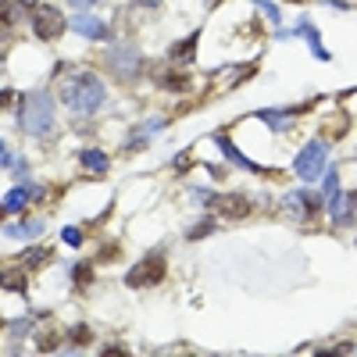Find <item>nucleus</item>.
<instances>
[{
  "label": "nucleus",
  "instance_id": "a211bd4d",
  "mask_svg": "<svg viewBox=\"0 0 357 357\" xmlns=\"http://www.w3.org/2000/svg\"><path fill=\"white\" fill-rule=\"evenodd\" d=\"M257 118H261V122H268L275 132H286V129H289L293 111H257Z\"/></svg>",
  "mask_w": 357,
  "mask_h": 357
},
{
  "label": "nucleus",
  "instance_id": "f03ea898",
  "mask_svg": "<svg viewBox=\"0 0 357 357\" xmlns=\"http://www.w3.org/2000/svg\"><path fill=\"white\" fill-rule=\"evenodd\" d=\"M18 126L29 136H50L54 132V97L47 93V89H33V93L22 97Z\"/></svg>",
  "mask_w": 357,
  "mask_h": 357
},
{
  "label": "nucleus",
  "instance_id": "4be33fe9",
  "mask_svg": "<svg viewBox=\"0 0 357 357\" xmlns=\"http://www.w3.org/2000/svg\"><path fill=\"white\" fill-rule=\"evenodd\" d=\"M211 232H215V222H211V218H204L197 229L186 232V240H204V236H211Z\"/></svg>",
  "mask_w": 357,
  "mask_h": 357
},
{
  "label": "nucleus",
  "instance_id": "ddd939ff",
  "mask_svg": "<svg viewBox=\"0 0 357 357\" xmlns=\"http://www.w3.org/2000/svg\"><path fill=\"white\" fill-rule=\"evenodd\" d=\"M286 204H289V211L304 215V218L318 215L321 207H325V200H318V197H314V193H307V190H301V193H289V197H286Z\"/></svg>",
  "mask_w": 357,
  "mask_h": 357
},
{
  "label": "nucleus",
  "instance_id": "9b49d317",
  "mask_svg": "<svg viewBox=\"0 0 357 357\" xmlns=\"http://www.w3.org/2000/svg\"><path fill=\"white\" fill-rule=\"evenodd\" d=\"M72 33H79V36H86V40H107L111 29H107L100 18H93V15H75V18H72Z\"/></svg>",
  "mask_w": 357,
  "mask_h": 357
},
{
  "label": "nucleus",
  "instance_id": "6ab92c4d",
  "mask_svg": "<svg viewBox=\"0 0 357 357\" xmlns=\"http://www.w3.org/2000/svg\"><path fill=\"white\" fill-rule=\"evenodd\" d=\"M47 257H50V247H33V250H25L22 264L25 268H40V264H47Z\"/></svg>",
  "mask_w": 357,
  "mask_h": 357
},
{
  "label": "nucleus",
  "instance_id": "20e7f679",
  "mask_svg": "<svg viewBox=\"0 0 357 357\" xmlns=\"http://www.w3.org/2000/svg\"><path fill=\"white\" fill-rule=\"evenodd\" d=\"M161 279H165V254L158 250V254H146L139 264L129 268L126 286H132V289H151V286H158Z\"/></svg>",
  "mask_w": 357,
  "mask_h": 357
},
{
  "label": "nucleus",
  "instance_id": "412c9836",
  "mask_svg": "<svg viewBox=\"0 0 357 357\" xmlns=\"http://www.w3.org/2000/svg\"><path fill=\"white\" fill-rule=\"evenodd\" d=\"M72 279H75L79 286H89V282H93V268H89V264H75V268H72Z\"/></svg>",
  "mask_w": 357,
  "mask_h": 357
},
{
  "label": "nucleus",
  "instance_id": "0eeeda50",
  "mask_svg": "<svg viewBox=\"0 0 357 357\" xmlns=\"http://www.w3.org/2000/svg\"><path fill=\"white\" fill-rule=\"evenodd\" d=\"M197 197H200V204L218 207V211H222V215H229V218H243V215H250V200H247V197H240V193H232V197H218V193H204V190H197Z\"/></svg>",
  "mask_w": 357,
  "mask_h": 357
},
{
  "label": "nucleus",
  "instance_id": "7ed1b4c3",
  "mask_svg": "<svg viewBox=\"0 0 357 357\" xmlns=\"http://www.w3.org/2000/svg\"><path fill=\"white\" fill-rule=\"evenodd\" d=\"M325 165H329V146H325L321 139H311L304 151L296 154V161H293L296 175H301L304 183H314V178L325 172Z\"/></svg>",
  "mask_w": 357,
  "mask_h": 357
},
{
  "label": "nucleus",
  "instance_id": "1a4fd4ad",
  "mask_svg": "<svg viewBox=\"0 0 357 357\" xmlns=\"http://www.w3.org/2000/svg\"><path fill=\"white\" fill-rule=\"evenodd\" d=\"M215 143H218V151H222V154H225V158H229V161H232L236 168H243V172H254V175H264V168H261L257 161H250V158H247L243 151H236V143H232V139H229L225 132H218V136H215Z\"/></svg>",
  "mask_w": 357,
  "mask_h": 357
},
{
  "label": "nucleus",
  "instance_id": "b1692460",
  "mask_svg": "<svg viewBox=\"0 0 357 357\" xmlns=\"http://www.w3.org/2000/svg\"><path fill=\"white\" fill-rule=\"evenodd\" d=\"M254 4H257V8H261V11L268 15V18H272L275 25H279V18H282V11H279V8L272 4V0H254Z\"/></svg>",
  "mask_w": 357,
  "mask_h": 357
},
{
  "label": "nucleus",
  "instance_id": "4468645a",
  "mask_svg": "<svg viewBox=\"0 0 357 357\" xmlns=\"http://www.w3.org/2000/svg\"><path fill=\"white\" fill-rule=\"evenodd\" d=\"M154 82H158L161 89H168V93H186V89H190V75H186L183 68H161V72L154 75Z\"/></svg>",
  "mask_w": 357,
  "mask_h": 357
},
{
  "label": "nucleus",
  "instance_id": "39448f33",
  "mask_svg": "<svg viewBox=\"0 0 357 357\" xmlns=\"http://www.w3.org/2000/svg\"><path fill=\"white\" fill-rule=\"evenodd\" d=\"M325 207H329V218L336 225H350V197L340 190V172L329 168V178H325Z\"/></svg>",
  "mask_w": 357,
  "mask_h": 357
},
{
  "label": "nucleus",
  "instance_id": "dca6fc26",
  "mask_svg": "<svg viewBox=\"0 0 357 357\" xmlns=\"http://www.w3.org/2000/svg\"><path fill=\"white\" fill-rule=\"evenodd\" d=\"M40 232H43V222L40 218H25V222H15V225L4 229L8 240H33V236H40Z\"/></svg>",
  "mask_w": 357,
  "mask_h": 357
},
{
  "label": "nucleus",
  "instance_id": "423d86ee",
  "mask_svg": "<svg viewBox=\"0 0 357 357\" xmlns=\"http://www.w3.org/2000/svg\"><path fill=\"white\" fill-rule=\"evenodd\" d=\"M65 29H72V25L65 22V15L57 11V8H50V4H33V33H36L40 40H57Z\"/></svg>",
  "mask_w": 357,
  "mask_h": 357
},
{
  "label": "nucleus",
  "instance_id": "9d476101",
  "mask_svg": "<svg viewBox=\"0 0 357 357\" xmlns=\"http://www.w3.org/2000/svg\"><path fill=\"white\" fill-rule=\"evenodd\" d=\"M197 43H200V29H193L190 33V40H178V43H172L168 47V61L172 65H190V61H197Z\"/></svg>",
  "mask_w": 357,
  "mask_h": 357
},
{
  "label": "nucleus",
  "instance_id": "f257e3e1",
  "mask_svg": "<svg viewBox=\"0 0 357 357\" xmlns=\"http://www.w3.org/2000/svg\"><path fill=\"white\" fill-rule=\"evenodd\" d=\"M107 97L104 82L93 75V72H72L65 82H61V100L75 111V114H93Z\"/></svg>",
  "mask_w": 357,
  "mask_h": 357
},
{
  "label": "nucleus",
  "instance_id": "393cba45",
  "mask_svg": "<svg viewBox=\"0 0 357 357\" xmlns=\"http://www.w3.org/2000/svg\"><path fill=\"white\" fill-rule=\"evenodd\" d=\"M68 336L75 340V347H86L89 340H93V333H89V329H86V325H75V329H72Z\"/></svg>",
  "mask_w": 357,
  "mask_h": 357
},
{
  "label": "nucleus",
  "instance_id": "2eb2a0df",
  "mask_svg": "<svg viewBox=\"0 0 357 357\" xmlns=\"http://www.w3.org/2000/svg\"><path fill=\"white\" fill-rule=\"evenodd\" d=\"M296 36H304V40H307V47H311V54L318 57V61H333V54L321 47V36H318V29H314V25H311L307 18H304L301 25H296Z\"/></svg>",
  "mask_w": 357,
  "mask_h": 357
},
{
  "label": "nucleus",
  "instance_id": "a878e982",
  "mask_svg": "<svg viewBox=\"0 0 357 357\" xmlns=\"http://www.w3.org/2000/svg\"><path fill=\"white\" fill-rule=\"evenodd\" d=\"M72 4H75V8H93L97 0H72Z\"/></svg>",
  "mask_w": 357,
  "mask_h": 357
},
{
  "label": "nucleus",
  "instance_id": "6e6552de",
  "mask_svg": "<svg viewBox=\"0 0 357 357\" xmlns=\"http://www.w3.org/2000/svg\"><path fill=\"white\" fill-rule=\"evenodd\" d=\"M107 65L114 68V75L118 79H136L139 75V68H143V57H139V50H126V47H118V50H111L107 54Z\"/></svg>",
  "mask_w": 357,
  "mask_h": 357
},
{
  "label": "nucleus",
  "instance_id": "aec40b11",
  "mask_svg": "<svg viewBox=\"0 0 357 357\" xmlns=\"http://www.w3.org/2000/svg\"><path fill=\"white\" fill-rule=\"evenodd\" d=\"M4 289L8 293H25V275L22 272H4Z\"/></svg>",
  "mask_w": 357,
  "mask_h": 357
},
{
  "label": "nucleus",
  "instance_id": "f8f14e48",
  "mask_svg": "<svg viewBox=\"0 0 357 357\" xmlns=\"http://www.w3.org/2000/svg\"><path fill=\"white\" fill-rule=\"evenodd\" d=\"M33 197H43V186H18V190H8V193H4V215H18Z\"/></svg>",
  "mask_w": 357,
  "mask_h": 357
},
{
  "label": "nucleus",
  "instance_id": "5701e85b",
  "mask_svg": "<svg viewBox=\"0 0 357 357\" xmlns=\"http://www.w3.org/2000/svg\"><path fill=\"white\" fill-rule=\"evenodd\" d=\"M61 240H65L68 247H79V243H82V229H79V225H68V229L61 232Z\"/></svg>",
  "mask_w": 357,
  "mask_h": 357
},
{
  "label": "nucleus",
  "instance_id": "f3484780",
  "mask_svg": "<svg viewBox=\"0 0 357 357\" xmlns=\"http://www.w3.org/2000/svg\"><path fill=\"white\" fill-rule=\"evenodd\" d=\"M79 161H82V168H86V172H93V175H104V172H107V165H111L104 151H82V154H79Z\"/></svg>",
  "mask_w": 357,
  "mask_h": 357
}]
</instances>
